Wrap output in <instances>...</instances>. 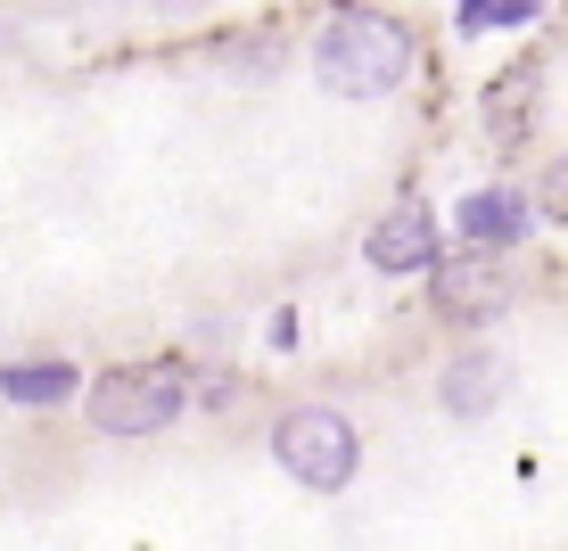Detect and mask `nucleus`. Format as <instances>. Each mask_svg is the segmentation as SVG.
<instances>
[{"instance_id":"obj_1","label":"nucleus","mask_w":568,"mask_h":551,"mask_svg":"<svg viewBox=\"0 0 568 551\" xmlns=\"http://www.w3.org/2000/svg\"><path fill=\"white\" fill-rule=\"evenodd\" d=\"M413 25L396 9H329V25L313 33V83L329 100H396L413 83Z\"/></svg>"},{"instance_id":"obj_2","label":"nucleus","mask_w":568,"mask_h":551,"mask_svg":"<svg viewBox=\"0 0 568 551\" xmlns=\"http://www.w3.org/2000/svg\"><path fill=\"white\" fill-rule=\"evenodd\" d=\"M190 396H199V387H190V363H173V354H156V363H115L100 379H83V420L115 445H141V437H165L190 411Z\"/></svg>"},{"instance_id":"obj_3","label":"nucleus","mask_w":568,"mask_h":551,"mask_svg":"<svg viewBox=\"0 0 568 551\" xmlns=\"http://www.w3.org/2000/svg\"><path fill=\"white\" fill-rule=\"evenodd\" d=\"M272 469L305 494H346L363 478V428L338 404H288L272 420Z\"/></svg>"},{"instance_id":"obj_4","label":"nucleus","mask_w":568,"mask_h":551,"mask_svg":"<svg viewBox=\"0 0 568 551\" xmlns=\"http://www.w3.org/2000/svg\"><path fill=\"white\" fill-rule=\"evenodd\" d=\"M519 297V280L503 272V255H478V247H462V255H437V272H428V305H437V322H495V313H511Z\"/></svg>"},{"instance_id":"obj_5","label":"nucleus","mask_w":568,"mask_h":551,"mask_svg":"<svg viewBox=\"0 0 568 551\" xmlns=\"http://www.w3.org/2000/svg\"><path fill=\"white\" fill-rule=\"evenodd\" d=\"M437 255H445V223H437V206H420V198L387 206L379 223L363 231V264L379 272V280H428Z\"/></svg>"},{"instance_id":"obj_6","label":"nucleus","mask_w":568,"mask_h":551,"mask_svg":"<svg viewBox=\"0 0 568 551\" xmlns=\"http://www.w3.org/2000/svg\"><path fill=\"white\" fill-rule=\"evenodd\" d=\"M454 239L478 247V255H511V247L536 239V198H527L519 182H478L454 206Z\"/></svg>"},{"instance_id":"obj_7","label":"nucleus","mask_w":568,"mask_h":551,"mask_svg":"<svg viewBox=\"0 0 568 551\" xmlns=\"http://www.w3.org/2000/svg\"><path fill=\"white\" fill-rule=\"evenodd\" d=\"M503 396H511V354L503 346L445 354V370H437V411L445 420H486V411H503Z\"/></svg>"},{"instance_id":"obj_8","label":"nucleus","mask_w":568,"mask_h":551,"mask_svg":"<svg viewBox=\"0 0 568 551\" xmlns=\"http://www.w3.org/2000/svg\"><path fill=\"white\" fill-rule=\"evenodd\" d=\"M0 404L67 411V404H83V370H74L67 354H17V363H0Z\"/></svg>"},{"instance_id":"obj_9","label":"nucleus","mask_w":568,"mask_h":551,"mask_svg":"<svg viewBox=\"0 0 568 551\" xmlns=\"http://www.w3.org/2000/svg\"><path fill=\"white\" fill-rule=\"evenodd\" d=\"M527 198H536V223H568V156H552V165L536 173Z\"/></svg>"},{"instance_id":"obj_10","label":"nucleus","mask_w":568,"mask_h":551,"mask_svg":"<svg viewBox=\"0 0 568 551\" xmlns=\"http://www.w3.org/2000/svg\"><path fill=\"white\" fill-rule=\"evenodd\" d=\"M454 33H503L495 0H454Z\"/></svg>"},{"instance_id":"obj_11","label":"nucleus","mask_w":568,"mask_h":551,"mask_svg":"<svg viewBox=\"0 0 568 551\" xmlns=\"http://www.w3.org/2000/svg\"><path fill=\"white\" fill-rule=\"evenodd\" d=\"M552 9V0H495V17H503V33H527L536 17Z\"/></svg>"}]
</instances>
